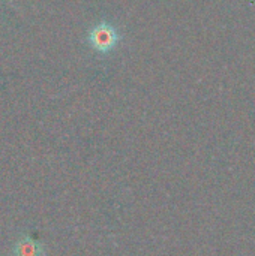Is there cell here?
Listing matches in <instances>:
<instances>
[{
  "mask_svg": "<svg viewBox=\"0 0 255 256\" xmlns=\"http://www.w3.org/2000/svg\"><path fill=\"white\" fill-rule=\"evenodd\" d=\"M89 40H90L92 46L96 51L107 52V51L114 48V45L119 40V34H117V32H116V28L113 26H110L107 22H102V24L96 26L90 32Z\"/></svg>",
  "mask_w": 255,
  "mask_h": 256,
  "instance_id": "obj_1",
  "label": "cell"
},
{
  "mask_svg": "<svg viewBox=\"0 0 255 256\" xmlns=\"http://www.w3.org/2000/svg\"><path fill=\"white\" fill-rule=\"evenodd\" d=\"M45 246L29 236H21L12 246V256H45Z\"/></svg>",
  "mask_w": 255,
  "mask_h": 256,
  "instance_id": "obj_2",
  "label": "cell"
}]
</instances>
